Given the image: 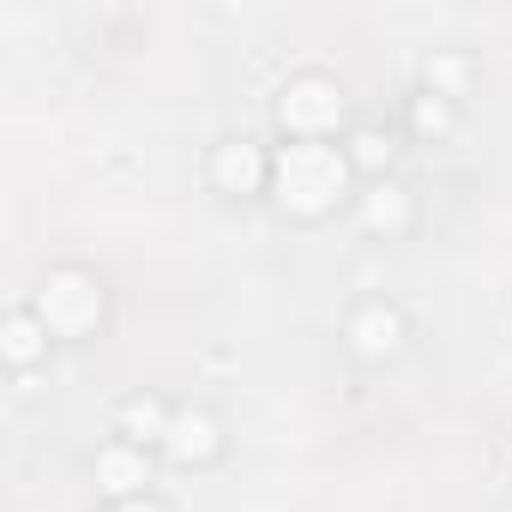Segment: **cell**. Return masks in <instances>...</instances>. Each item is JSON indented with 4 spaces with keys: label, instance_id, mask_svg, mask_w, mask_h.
Listing matches in <instances>:
<instances>
[{
    "label": "cell",
    "instance_id": "obj_1",
    "mask_svg": "<svg viewBox=\"0 0 512 512\" xmlns=\"http://www.w3.org/2000/svg\"><path fill=\"white\" fill-rule=\"evenodd\" d=\"M338 181H344V163L326 151H290L284 157V199H296V205H320L326 193H338Z\"/></svg>",
    "mask_w": 512,
    "mask_h": 512
},
{
    "label": "cell",
    "instance_id": "obj_7",
    "mask_svg": "<svg viewBox=\"0 0 512 512\" xmlns=\"http://www.w3.org/2000/svg\"><path fill=\"white\" fill-rule=\"evenodd\" d=\"M127 512H151V506H127Z\"/></svg>",
    "mask_w": 512,
    "mask_h": 512
},
{
    "label": "cell",
    "instance_id": "obj_6",
    "mask_svg": "<svg viewBox=\"0 0 512 512\" xmlns=\"http://www.w3.org/2000/svg\"><path fill=\"white\" fill-rule=\"evenodd\" d=\"M223 175H241V181H247V175H253V163H247V151H241V157H223Z\"/></svg>",
    "mask_w": 512,
    "mask_h": 512
},
{
    "label": "cell",
    "instance_id": "obj_2",
    "mask_svg": "<svg viewBox=\"0 0 512 512\" xmlns=\"http://www.w3.org/2000/svg\"><path fill=\"white\" fill-rule=\"evenodd\" d=\"M55 308V320L61 326H79V320H91V308H97V290L85 284V278H55L49 290H43V314Z\"/></svg>",
    "mask_w": 512,
    "mask_h": 512
},
{
    "label": "cell",
    "instance_id": "obj_5",
    "mask_svg": "<svg viewBox=\"0 0 512 512\" xmlns=\"http://www.w3.org/2000/svg\"><path fill=\"white\" fill-rule=\"evenodd\" d=\"M7 338H13V356H19V362L37 350V332H31V320H13V326H7Z\"/></svg>",
    "mask_w": 512,
    "mask_h": 512
},
{
    "label": "cell",
    "instance_id": "obj_3",
    "mask_svg": "<svg viewBox=\"0 0 512 512\" xmlns=\"http://www.w3.org/2000/svg\"><path fill=\"white\" fill-rule=\"evenodd\" d=\"M103 476H109V488H133V482H145V464L127 458V452H109L103 458Z\"/></svg>",
    "mask_w": 512,
    "mask_h": 512
},
{
    "label": "cell",
    "instance_id": "obj_4",
    "mask_svg": "<svg viewBox=\"0 0 512 512\" xmlns=\"http://www.w3.org/2000/svg\"><path fill=\"white\" fill-rule=\"evenodd\" d=\"M205 422H175V452H205Z\"/></svg>",
    "mask_w": 512,
    "mask_h": 512
}]
</instances>
